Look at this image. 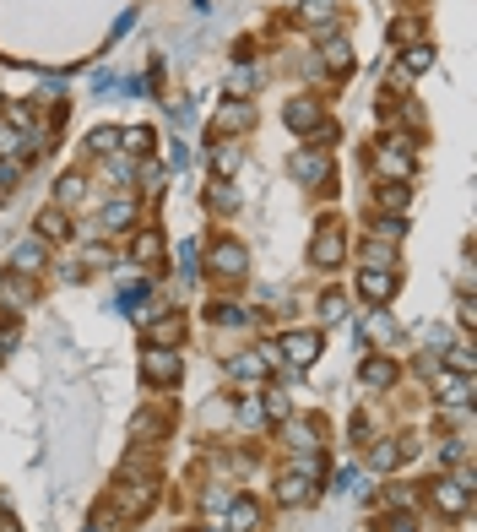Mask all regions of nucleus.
Here are the masks:
<instances>
[{"instance_id": "nucleus-36", "label": "nucleus", "mask_w": 477, "mask_h": 532, "mask_svg": "<svg viewBox=\"0 0 477 532\" xmlns=\"http://www.w3.org/2000/svg\"><path fill=\"white\" fill-rule=\"evenodd\" d=\"M374 234H380V239H401V234H407V223H401L396 212H380V218H374Z\"/></svg>"}, {"instance_id": "nucleus-29", "label": "nucleus", "mask_w": 477, "mask_h": 532, "mask_svg": "<svg viewBox=\"0 0 477 532\" xmlns=\"http://www.w3.org/2000/svg\"><path fill=\"white\" fill-rule=\"evenodd\" d=\"M38 239H65V212L60 207H44L38 212Z\"/></svg>"}, {"instance_id": "nucleus-27", "label": "nucleus", "mask_w": 477, "mask_h": 532, "mask_svg": "<svg viewBox=\"0 0 477 532\" xmlns=\"http://www.w3.org/2000/svg\"><path fill=\"white\" fill-rule=\"evenodd\" d=\"M304 22L309 28H331L336 22V0H304Z\"/></svg>"}, {"instance_id": "nucleus-18", "label": "nucleus", "mask_w": 477, "mask_h": 532, "mask_svg": "<svg viewBox=\"0 0 477 532\" xmlns=\"http://www.w3.org/2000/svg\"><path fill=\"white\" fill-rule=\"evenodd\" d=\"M315 60H320V71H331V77H342V71H348V65H353V44H342V38H331V44H325V49H320Z\"/></svg>"}, {"instance_id": "nucleus-23", "label": "nucleus", "mask_w": 477, "mask_h": 532, "mask_svg": "<svg viewBox=\"0 0 477 532\" xmlns=\"http://www.w3.org/2000/svg\"><path fill=\"white\" fill-rule=\"evenodd\" d=\"M364 386H369V391L396 386V359H385V353H380V359H369V364H364Z\"/></svg>"}, {"instance_id": "nucleus-35", "label": "nucleus", "mask_w": 477, "mask_h": 532, "mask_svg": "<svg viewBox=\"0 0 477 532\" xmlns=\"http://www.w3.org/2000/svg\"><path fill=\"white\" fill-rule=\"evenodd\" d=\"M342 315H348V299H342V294H325V299H320V320H325V326H336Z\"/></svg>"}, {"instance_id": "nucleus-7", "label": "nucleus", "mask_w": 477, "mask_h": 532, "mask_svg": "<svg viewBox=\"0 0 477 532\" xmlns=\"http://www.w3.org/2000/svg\"><path fill=\"white\" fill-rule=\"evenodd\" d=\"M429 375H434V396H440L445 408H466V403H472V375L445 370V364H434Z\"/></svg>"}, {"instance_id": "nucleus-8", "label": "nucleus", "mask_w": 477, "mask_h": 532, "mask_svg": "<svg viewBox=\"0 0 477 532\" xmlns=\"http://www.w3.org/2000/svg\"><path fill=\"white\" fill-rule=\"evenodd\" d=\"M277 353H283V364H293V370L315 364V359H320V331H288V337L277 343Z\"/></svg>"}, {"instance_id": "nucleus-38", "label": "nucleus", "mask_w": 477, "mask_h": 532, "mask_svg": "<svg viewBox=\"0 0 477 532\" xmlns=\"http://www.w3.org/2000/svg\"><path fill=\"white\" fill-rule=\"evenodd\" d=\"M380 532H418V521H413V516H385Z\"/></svg>"}, {"instance_id": "nucleus-22", "label": "nucleus", "mask_w": 477, "mask_h": 532, "mask_svg": "<svg viewBox=\"0 0 477 532\" xmlns=\"http://www.w3.org/2000/svg\"><path fill=\"white\" fill-rule=\"evenodd\" d=\"M158 261H163V234L142 229V234H136V266H158Z\"/></svg>"}, {"instance_id": "nucleus-24", "label": "nucleus", "mask_w": 477, "mask_h": 532, "mask_svg": "<svg viewBox=\"0 0 477 532\" xmlns=\"http://www.w3.org/2000/svg\"><path fill=\"white\" fill-rule=\"evenodd\" d=\"M82 195H87V179L82 174H65L60 185H54V207L65 212V207H82Z\"/></svg>"}, {"instance_id": "nucleus-26", "label": "nucleus", "mask_w": 477, "mask_h": 532, "mask_svg": "<svg viewBox=\"0 0 477 532\" xmlns=\"http://www.w3.org/2000/svg\"><path fill=\"white\" fill-rule=\"evenodd\" d=\"M207 207H212V212H234V207H239V190H234L228 179H212V190H207Z\"/></svg>"}, {"instance_id": "nucleus-20", "label": "nucleus", "mask_w": 477, "mask_h": 532, "mask_svg": "<svg viewBox=\"0 0 477 532\" xmlns=\"http://www.w3.org/2000/svg\"><path fill=\"white\" fill-rule=\"evenodd\" d=\"M163 424H169V419H163L158 408H142V413H136V419H130V435H136V440H142V445H158V435H163Z\"/></svg>"}, {"instance_id": "nucleus-37", "label": "nucleus", "mask_w": 477, "mask_h": 532, "mask_svg": "<svg viewBox=\"0 0 477 532\" xmlns=\"http://www.w3.org/2000/svg\"><path fill=\"white\" fill-rule=\"evenodd\" d=\"M466 456H472V445H466V440H450V445H440V461H450V468H466Z\"/></svg>"}, {"instance_id": "nucleus-39", "label": "nucleus", "mask_w": 477, "mask_h": 532, "mask_svg": "<svg viewBox=\"0 0 477 532\" xmlns=\"http://www.w3.org/2000/svg\"><path fill=\"white\" fill-rule=\"evenodd\" d=\"M450 364H456L461 375H472V343H456V353H450Z\"/></svg>"}, {"instance_id": "nucleus-5", "label": "nucleus", "mask_w": 477, "mask_h": 532, "mask_svg": "<svg viewBox=\"0 0 477 532\" xmlns=\"http://www.w3.org/2000/svg\"><path fill=\"white\" fill-rule=\"evenodd\" d=\"M207 266H212V278L239 283V278L250 272V250H244L239 239H218V245H212V255H207Z\"/></svg>"}, {"instance_id": "nucleus-13", "label": "nucleus", "mask_w": 477, "mask_h": 532, "mask_svg": "<svg viewBox=\"0 0 477 532\" xmlns=\"http://www.w3.org/2000/svg\"><path fill=\"white\" fill-rule=\"evenodd\" d=\"M315 500V478H304V473H293V468H283V478H277V505H309Z\"/></svg>"}, {"instance_id": "nucleus-12", "label": "nucleus", "mask_w": 477, "mask_h": 532, "mask_svg": "<svg viewBox=\"0 0 477 532\" xmlns=\"http://www.w3.org/2000/svg\"><path fill=\"white\" fill-rule=\"evenodd\" d=\"M364 337H369V343H374L380 353H391V348L401 343V326H396V320H391L385 310H369V315H364Z\"/></svg>"}, {"instance_id": "nucleus-41", "label": "nucleus", "mask_w": 477, "mask_h": 532, "mask_svg": "<svg viewBox=\"0 0 477 532\" xmlns=\"http://www.w3.org/2000/svg\"><path fill=\"white\" fill-rule=\"evenodd\" d=\"M98 532H103V527H98Z\"/></svg>"}, {"instance_id": "nucleus-40", "label": "nucleus", "mask_w": 477, "mask_h": 532, "mask_svg": "<svg viewBox=\"0 0 477 532\" xmlns=\"http://www.w3.org/2000/svg\"><path fill=\"white\" fill-rule=\"evenodd\" d=\"M0 532H17V516L12 511H0Z\"/></svg>"}, {"instance_id": "nucleus-11", "label": "nucleus", "mask_w": 477, "mask_h": 532, "mask_svg": "<svg viewBox=\"0 0 477 532\" xmlns=\"http://www.w3.org/2000/svg\"><path fill=\"white\" fill-rule=\"evenodd\" d=\"M179 337H185V320H179V310L147 315V343H152V348H174Z\"/></svg>"}, {"instance_id": "nucleus-15", "label": "nucleus", "mask_w": 477, "mask_h": 532, "mask_svg": "<svg viewBox=\"0 0 477 532\" xmlns=\"http://www.w3.org/2000/svg\"><path fill=\"white\" fill-rule=\"evenodd\" d=\"M283 445L288 451H320V424L315 419H283Z\"/></svg>"}, {"instance_id": "nucleus-32", "label": "nucleus", "mask_w": 477, "mask_h": 532, "mask_svg": "<svg viewBox=\"0 0 477 532\" xmlns=\"http://www.w3.org/2000/svg\"><path fill=\"white\" fill-rule=\"evenodd\" d=\"M364 261H369V266H391V261H396V245H391V239H369V245H364Z\"/></svg>"}, {"instance_id": "nucleus-25", "label": "nucleus", "mask_w": 477, "mask_h": 532, "mask_svg": "<svg viewBox=\"0 0 477 532\" xmlns=\"http://www.w3.org/2000/svg\"><path fill=\"white\" fill-rule=\"evenodd\" d=\"M33 283L22 278V272H12V278H0V299H6V304H33Z\"/></svg>"}, {"instance_id": "nucleus-3", "label": "nucleus", "mask_w": 477, "mask_h": 532, "mask_svg": "<svg viewBox=\"0 0 477 532\" xmlns=\"http://www.w3.org/2000/svg\"><path fill=\"white\" fill-rule=\"evenodd\" d=\"M374 169H380L385 179H413V174H418V158H413V147H407V137H401V142L385 137V142L374 147Z\"/></svg>"}, {"instance_id": "nucleus-6", "label": "nucleus", "mask_w": 477, "mask_h": 532, "mask_svg": "<svg viewBox=\"0 0 477 532\" xmlns=\"http://www.w3.org/2000/svg\"><path fill=\"white\" fill-rule=\"evenodd\" d=\"M136 223H142V207H136V195H109L103 212H98V229H103V234H130Z\"/></svg>"}, {"instance_id": "nucleus-16", "label": "nucleus", "mask_w": 477, "mask_h": 532, "mask_svg": "<svg viewBox=\"0 0 477 532\" xmlns=\"http://www.w3.org/2000/svg\"><path fill=\"white\" fill-rule=\"evenodd\" d=\"M283 120H288V125L299 130V137H309V130L320 125V104L299 93V98H288V104H283Z\"/></svg>"}, {"instance_id": "nucleus-14", "label": "nucleus", "mask_w": 477, "mask_h": 532, "mask_svg": "<svg viewBox=\"0 0 477 532\" xmlns=\"http://www.w3.org/2000/svg\"><path fill=\"white\" fill-rule=\"evenodd\" d=\"M250 125H255V109H250V98H228V104L218 109V130H223V137H244Z\"/></svg>"}, {"instance_id": "nucleus-31", "label": "nucleus", "mask_w": 477, "mask_h": 532, "mask_svg": "<svg viewBox=\"0 0 477 532\" xmlns=\"http://www.w3.org/2000/svg\"><path fill=\"white\" fill-rule=\"evenodd\" d=\"M239 424L244 429H260L266 424V403H260V396H244V403H239Z\"/></svg>"}, {"instance_id": "nucleus-1", "label": "nucleus", "mask_w": 477, "mask_h": 532, "mask_svg": "<svg viewBox=\"0 0 477 532\" xmlns=\"http://www.w3.org/2000/svg\"><path fill=\"white\" fill-rule=\"evenodd\" d=\"M429 505H434L440 516H466V511H472V473L456 468L450 478H434V484H429Z\"/></svg>"}, {"instance_id": "nucleus-2", "label": "nucleus", "mask_w": 477, "mask_h": 532, "mask_svg": "<svg viewBox=\"0 0 477 532\" xmlns=\"http://www.w3.org/2000/svg\"><path fill=\"white\" fill-rule=\"evenodd\" d=\"M342 261H348V234H342V223H336V218H325L320 234L309 239V266H320V272H336Z\"/></svg>"}, {"instance_id": "nucleus-9", "label": "nucleus", "mask_w": 477, "mask_h": 532, "mask_svg": "<svg viewBox=\"0 0 477 532\" xmlns=\"http://www.w3.org/2000/svg\"><path fill=\"white\" fill-rule=\"evenodd\" d=\"M358 294L380 310V304L396 294V266H364V272H358Z\"/></svg>"}, {"instance_id": "nucleus-10", "label": "nucleus", "mask_w": 477, "mask_h": 532, "mask_svg": "<svg viewBox=\"0 0 477 532\" xmlns=\"http://www.w3.org/2000/svg\"><path fill=\"white\" fill-rule=\"evenodd\" d=\"M288 169H293V179H304V185H331V158H325V153H309V147H299Z\"/></svg>"}, {"instance_id": "nucleus-4", "label": "nucleus", "mask_w": 477, "mask_h": 532, "mask_svg": "<svg viewBox=\"0 0 477 532\" xmlns=\"http://www.w3.org/2000/svg\"><path fill=\"white\" fill-rule=\"evenodd\" d=\"M179 375H185V359H179V348H147L142 353V380L147 386H179Z\"/></svg>"}, {"instance_id": "nucleus-28", "label": "nucleus", "mask_w": 477, "mask_h": 532, "mask_svg": "<svg viewBox=\"0 0 477 532\" xmlns=\"http://www.w3.org/2000/svg\"><path fill=\"white\" fill-rule=\"evenodd\" d=\"M380 207L401 218V207H407V179H385V185H380Z\"/></svg>"}, {"instance_id": "nucleus-33", "label": "nucleus", "mask_w": 477, "mask_h": 532, "mask_svg": "<svg viewBox=\"0 0 477 532\" xmlns=\"http://www.w3.org/2000/svg\"><path fill=\"white\" fill-rule=\"evenodd\" d=\"M114 147H119V130H109V125H103V130H93V137H87V153H98V158H109Z\"/></svg>"}, {"instance_id": "nucleus-34", "label": "nucleus", "mask_w": 477, "mask_h": 532, "mask_svg": "<svg viewBox=\"0 0 477 532\" xmlns=\"http://www.w3.org/2000/svg\"><path fill=\"white\" fill-rule=\"evenodd\" d=\"M103 174H109V185H114V190H125L136 169H130V158H114V153H109V169H103Z\"/></svg>"}, {"instance_id": "nucleus-21", "label": "nucleus", "mask_w": 477, "mask_h": 532, "mask_svg": "<svg viewBox=\"0 0 477 532\" xmlns=\"http://www.w3.org/2000/svg\"><path fill=\"white\" fill-rule=\"evenodd\" d=\"M429 65H434V44H407V54H401V77H424L429 71Z\"/></svg>"}, {"instance_id": "nucleus-19", "label": "nucleus", "mask_w": 477, "mask_h": 532, "mask_svg": "<svg viewBox=\"0 0 477 532\" xmlns=\"http://www.w3.org/2000/svg\"><path fill=\"white\" fill-rule=\"evenodd\" d=\"M12 272H22V278L44 272V245H38V239H22V245L12 250Z\"/></svg>"}, {"instance_id": "nucleus-30", "label": "nucleus", "mask_w": 477, "mask_h": 532, "mask_svg": "<svg viewBox=\"0 0 477 532\" xmlns=\"http://www.w3.org/2000/svg\"><path fill=\"white\" fill-rule=\"evenodd\" d=\"M212 169H218V179L234 174V169H239V147H234V142H218V147H212Z\"/></svg>"}, {"instance_id": "nucleus-17", "label": "nucleus", "mask_w": 477, "mask_h": 532, "mask_svg": "<svg viewBox=\"0 0 477 532\" xmlns=\"http://www.w3.org/2000/svg\"><path fill=\"white\" fill-rule=\"evenodd\" d=\"M401 456H407V445H396V435H374V440H369V468H374V473L401 468Z\"/></svg>"}]
</instances>
